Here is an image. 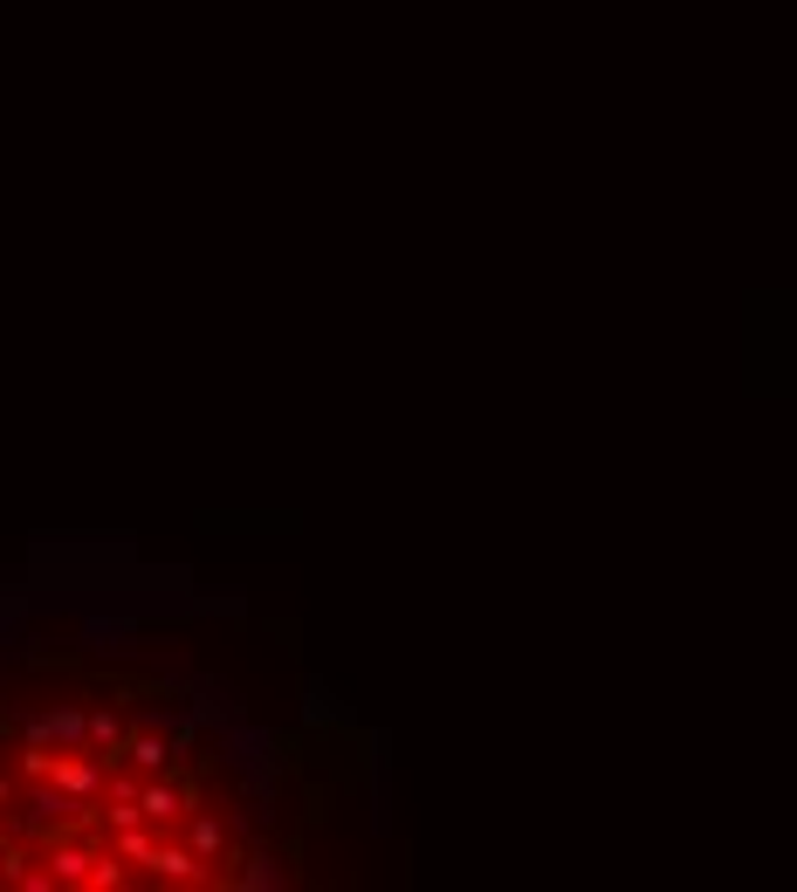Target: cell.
<instances>
[{"instance_id": "5b68a950", "label": "cell", "mask_w": 797, "mask_h": 892, "mask_svg": "<svg viewBox=\"0 0 797 892\" xmlns=\"http://www.w3.org/2000/svg\"><path fill=\"white\" fill-rule=\"evenodd\" d=\"M186 851L199 865H214V859H227V831L214 817H193V810H186Z\"/></svg>"}, {"instance_id": "30bf717a", "label": "cell", "mask_w": 797, "mask_h": 892, "mask_svg": "<svg viewBox=\"0 0 797 892\" xmlns=\"http://www.w3.org/2000/svg\"><path fill=\"white\" fill-rule=\"evenodd\" d=\"M0 859H8V851H0Z\"/></svg>"}, {"instance_id": "52a82bcc", "label": "cell", "mask_w": 797, "mask_h": 892, "mask_svg": "<svg viewBox=\"0 0 797 892\" xmlns=\"http://www.w3.org/2000/svg\"><path fill=\"white\" fill-rule=\"evenodd\" d=\"M110 790V803H138V776H117V783H104Z\"/></svg>"}, {"instance_id": "9c48e42d", "label": "cell", "mask_w": 797, "mask_h": 892, "mask_svg": "<svg viewBox=\"0 0 797 892\" xmlns=\"http://www.w3.org/2000/svg\"><path fill=\"white\" fill-rule=\"evenodd\" d=\"M0 838H8V817H0Z\"/></svg>"}, {"instance_id": "3957f363", "label": "cell", "mask_w": 797, "mask_h": 892, "mask_svg": "<svg viewBox=\"0 0 797 892\" xmlns=\"http://www.w3.org/2000/svg\"><path fill=\"white\" fill-rule=\"evenodd\" d=\"M117 755H131L138 776H166V769H173V742H166V735H151V727H145V735H131Z\"/></svg>"}, {"instance_id": "277c9868", "label": "cell", "mask_w": 797, "mask_h": 892, "mask_svg": "<svg viewBox=\"0 0 797 892\" xmlns=\"http://www.w3.org/2000/svg\"><path fill=\"white\" fill-rule=\"evenodd\" d=\"M49 865H56L49 879L83 885V879H90V851H83V844H69V831H56V838H49Z\"/></svg>"}, {"instance_id": "ba28073f", "label": "cell", "mask_w": 797, "mask_h": 892, "mask_svg": "<svg viewBox=\"0 0 797 892\" xmlns=\"http://www.w3.org/2000/svg\"><path fill=\"white\" fill-rule=\"evenodd\" d=\"M8 796H14V783H8V776H0V803H8Z\"/></svg>"}, {"instance_id": "7a4b0ae2", "label": "cell", "mask_w": 797, "mask_h": 892, "mask_svg": "<svg viewBox=\"0 0 797 892\" xmlns=\"http://www.w3.org/2000/svg\"><path fill=\"white\" fill-rule=\"evenodd\" d=\"M145 872H151V879H173V885H199V879H207V865H199L186 844H166V838H151Z\"/></svg>"}, {"instance_id": "6da1fadb", "label": "cell", "mask_w": 797, "mask_h": 892, "mask_svg": "<svg viewBox=\"0 0 797 892\" xmlns=\"http://www.w3.org/2000/svg\"><path fill=\"white\" fill-rule=\"evenodd\" d=\"M186 810H193V783H179V776H166V783H138V817L145 824H158V831H166V824H179L186 817Z\"/></svg>"}, {"instance_id": "8992f818", "label": "cell", "mask_w": 797, "mask_h": 892, "mask_svg": "<svg viewBox=\"0 0 797 892\" xmlns=\"http://www.w3.org/2000/svg\"><path fill=\"white\" fill-rule=\"evenodd\" d=\"M83 742H90V749H110V755H117V749H125V721H117L110 707H104V714H83ZM110 755H104V762H110Z\"/></svg>"}]
</instances>
